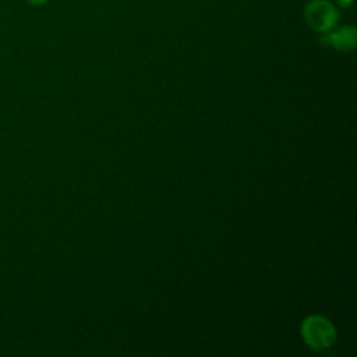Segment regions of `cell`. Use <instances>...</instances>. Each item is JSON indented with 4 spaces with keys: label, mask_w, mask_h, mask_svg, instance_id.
Returning <instances> with one entry per match:
<instances>
[{
    "label": "cell",
    "mask_w": 357,
    "mask_h": 357,
    "mask_svg": "<svg viewBox=\"0 0 357 357\" xmlns=\"http://www.w3.org/2000/svg\"><path fill=\"white\" fill-rule=\"evenodd\" d=\"M26 1L32 6H42V4L46 3V0H26Z\"/></svg>",
    "instance_id": "obj_5"
},
{
    "label": "cell",
    "mask_w": 357,
    "mask_h": 357,
    "mask_svg": "<svg viewBox=\"0 0 357 357\" xmlns=\"http://www.w3.org/2000/svg\"><path fill=\"white\" fill-rule=\"evenodd\" d=\"M307 24L319 33L332 31L339 21V10L328 0H310L304 7Z\"/></svg>",
    "instance_id": "obj_2"
},
{
    "label": "cell",
    "mask_w": 357,
    "mask_h": 357,
    "mask_svg": "<svg viewBox=\"0 0 357 357\" xmlns=\"http://www.w3.org/2000/svg\"><path fill=\"white\" fill-rule=\"evenodd\" d=\"M326 43L339 52H350L357 43V31L353 25L332 29L326 32Z\"/></svg>",
    "instance_id": "obj_3"
},
{
    "label": "cell",
    "mask_w": 357,
    "mask_h": 357,
    "mask_svg": "<svg viewBox=\"0 0 357 357\" xmlns=\"http://www.w3.org/2000/svg\"><path fill=\"white\" fill-rule=\"evenodd\" d=\"M301 335L305 343L315 350L331 347L336 339L335 326L322 315H311L301 325Z\"/></svg>",
    "instance_id": "obj_1"
},
{
    "label": "cell",
    "mask_w": 357,
    "mask_h": 357,
    "mask_svg": "<svg viewBox=\"0 0 357 357\" xmlns=\"http://www.w3.org/2000/svg\"><path fill=\"white\" fill-rule=\"evenodd\" d=\"M336 4L342 8H349L353 4V0H336Z\"/></svg>",
    "instance_id": "obj_4"
}]
</instances>
